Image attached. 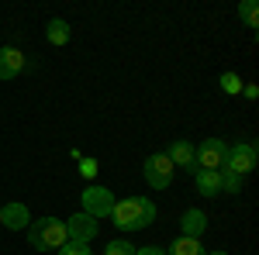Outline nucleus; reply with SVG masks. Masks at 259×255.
<instances>
[{"label": "nucleus", "mask_w": 259, "mask_h": 255, "mask_svg": "<svg viewBox=\"0 0 259 255\" xmlns=\"http://www.w3.org/2000/svg\"><path fill=\"white\" fill-rule=\"evenodd\" d=\"M83 200V214H90L94 221H100V217H111V211H114V193L107 190V186H87L80 193Z\"/></svg>", "instance_id": "5"}, {"label": "nucleus", "mask_w": 259, "mask_h": 255, "mask_svg": "<svg viewBox=\"0 0 259 255\" xmlns=\"http://www.w3.org/2000/svg\"><path fill=\"white\" fill-rule=\"evenodd\" d=\"M225 152H228V141H221V138H204L197 148H194V166H197V169L221 173V169H225Z\"/></svg>", "instance_id": "4"}, {"label": "nucleus", "mask_w": 259, "mask_h": 255, "mask_svg": "<svg viewBox=\"0 0 259 255\" xmlns=\"http://www.w3.org/2000/svg\"><path fill=\"white\" fill-rule=\"evenodd\" d=\"M97 231H100V224L94 221L90 214H73L69 221H66V238L69 241H80V245H90L94 238H97Z\"/></svg>", "instance_id": "7"}, {"label": "nucleus", "mask_w": 259, "mask_h": 255, "mask_svg": "<svg viewBox=\"0 0 259 255\" xmlns=\"http://www.w3.org/2000/svg\"><path fill=\"white\" fill-rule=\"evenodd\" d=\"M194 186H197L200 196H218V193H221V173L197 169V173H194Z\"/></svg>", "instance_id": "12"}, {"label": "nucleus", "mask_w": 259, "mask_h": 255, "mask_svg": "<svg viewBox=\"0 0 259 255\" xmlns=\"http://www.w3.org/2000/svg\"><path fill=\"white\" fill-rule=\"evenodd\" d=\"M135 255H166V248H156V245H145V248H135Z\"/></svg>", "instance_id": "20"}, {"label": "nucleus", "mask_w": 259, "mask_h": 255, "mask_svg": "<svg viewBox=\"0 0 259 255\" xmlns=\"http://www.w3.org/2000/svg\"><path fill=\"white\" fill-rule=\"evenodd\" d=\"M142 173H145V183H149L152 190H166V186L173 183V173H177V166L166 159V152H156V156L145 159Z\"/></svg>", "instance_id": "6"}, {"label": "nucleus", "mask_w": 259, "mask_h": 255, "mask_svg": "<svg viewBox=\"0 0 259 255\" xmlns=\"http://www.w3.org/2000/svg\"><path fill=\"white\" fill-rule=\"evenodd\" d=\"M242 93H245L249 100H256L259 97V86H242Z\"/></svg>", "instance_id": "21"}, {"label": "nucleus", "mask_w": 259, "mask_h": 255, "mask_svg": "<svg viewBox=\"0 0 259 255\" xmlns=\"http://www.w3.org/2000/svg\"><path fill=\"white\" fill-rule=\"evenodd\" d=\"M239 18L249 24V28H259V18H256V0H242L239 4Z\"/></svg>", "instance_id": "16"}, {"label": "nucleus", "mask_w": 259, "mask_h": 255, "mask_svg": "<svg viewBox=\"0 0 259 255\" xmlns=\"http://www.w3.org/2000/svg\"><path fill=\"white\" fill-rule=\"evenodd\" d=\"M59 255H94V248L90 245H80V241H66L59 248Z\"/></svg>", "instance_id": "19"}, {"label": "nucleus", "mask_w": 259, "mask_h": 255, "mask_svg": "<svg viewBox=\"0 0 259 255\" xmlns=\"http://www.w3.org/2000/svg\"><path fill=\"white\" fill-rule=\"evenodd\" d=\"M28 241H31V248H38V252H59L62 245L69 241V238H66V221H59V217L31 221V224H28Z\"/></svg>", "instance_id": "2"}, {"label": "nucleus", "mask_w": 259, "mask_h": 255, "mask_svg": "<svg viewBox=\"0 0 259 255\" xmlns=\"http://www.w3.org/2000/svg\"><path fill=\"white\" fill-rule=\"evenodd\" d=\"M211 255H228V252H211Z\"/></svg>", "instance_id": "22"}, {"label": "nucleus", "mask_w": 259, "mask_h": 255, "mask_svg": "<svg viewBox=\"0 0 259 255\" xmlns=\"http://www.w3.org/2000/svg\"><path fill=\"white\" fill-rule=\"evenodd\" d=\"M256 159H259V152H256L252 141H235V145H228V152H225V169L245 179L256 169Z\"/></svg>", "instance_id": "3"}, {"label": "nucleus", "mask_w": 259, "mask_h": 255, "mask_svg": "<svg viewBox=\"0 0 259 255\" xmlns=\"http://www.w3.org/2000/svg\"><path fill=\"white\" fill-rule=\"evenodd\" d=\"M166 159H169L173 166H183L187 173H197V166H194V145L183 141V138H177V141L166 148Z\"/></svg>", "instance_id": "10"}, {"label": "nucleus", "mask_w": 259, "mask_h": 255, "mask_svg": "<svg viewBox=\"0 0 259 255\" xmlns=\"http://www.w3.org/2000/svg\"><path fill=\"white\" fill-rule=\"evenodd\" d=\"M111 221L118 224V231H145L152 221H156V203L149 196H128V200H118L114 211H111Z\"/></svg>", "instance_id": "1"}, {"label": "nucleus", "mask_w": 259, "mask_h": 255, "mask_svg": "<svg viewBox=\"0 0 259 255\" xmlns=\"http://www.w3.org/2000/svg\"><path fill=\"white\" fill-rule=\"evenodd\" d=\"M21 69H24V56H21L18 48L4 45L0 48V79H14Z\"/></svg>", "instance_id": "11"}, {"label": "nucleus", "mask_w": 259, "mask_h": 255, "mask_svg": "<svg viewBox=\"0 0 259 255\" xmlns=\"http://www.w3.org/2000/svg\"><path fill=\"white\" fill-rule=\"evenodd\" d=\"M45 38H49V45H56V48H62V45H69V38H73V31H69V24L62 18H52L49 24H45Z\"/></svg>", "instance_id": "13"}, {"label": "nucleus", "mask_w": 259, "mask_h": 255, "mask_svg": "<svg viewBox=\"0 0 259 255\" xmlns=\"http://www.w3.org/2000/svg\"><path fill=\"white\" fill-rule=\"evenodd\" d=\"M28 224H31V214H28V207L24 203H4L0 207V228H11V231H28Z\"/></svg>", "instance_id": "8"}, {"label": "nucleus", "mask_w": 259, "mask_h": 255, "mask_svg": "<svg viewBox=\"0 0 259 255\" xmlns=\"http://www.w3.org/2000/svg\"><path fill=\"white\" fill-rule=\"evenodd\" d=\"M204 231H207V214H204L200 207L183 211V217H180V235L183 238H200Z\"/></svg>", "instance_id": "9"}, {"label": "nucleus", "mask_w": 259, "mask_h": 255, "mask_svg": "<svg viewBox=\"0 0 259 255\" xmlns=\"http://www.w3.org/2000/svg\"><path fill=\"white\" fill-rule=\"evenodd\" d=\"M104 255H135V245H132V241H124V238H114V241H107Z\"/></svg>", "instance_id": "17"}, {"label": "nucleus", "mask_w": 259, "mask_h": 255, "mask_svg": "<svg viewBox=\"0 0 259 255\" xmlns=\"http://www.w3.org/2000/svg\"><path fill=\"white\" fill-rule=\"evenodd\" d=\"M221 90H225V93H242V86H245V83H242L239 79V73H221Z\"/></svg>", "instance_id": "18"}, {"label": "nucleus", "mask_w": 259, "mask_h": 255, "mask_svg": "<svg viewBox=\"0 0 259 255\" xmlns=\"http://www.w3.org/2000/svg\"><path fill=\"white\" fill-rule=\"evenodd\" d=\"M166 255H207V252H204L200 238H183V235H180L177 241L166 248Z\"/></svg>", "instance_id": "14"}, {"label": "nucleus", "mask_w": 259, "mask_h": 255, "mask_svg": "<svg viewBox=\"0 0 259 255\" xmlns=\"http://www.w3.org/2000/svg\"><path fill=\"white\" fill-rule=\"evenodd\" d=\"M242 183H245L242 176L228 173V169H221V193H235V196H239L242 193Z\"/></svg>", "instance_id": "15"}]
</instances>
